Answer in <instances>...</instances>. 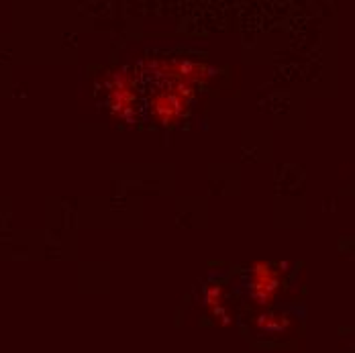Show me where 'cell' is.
Here are the masks:
<instances>
[{
	"instance_id": "1",
	"label": "cell",
	"mask_w": 355,
	"mask_h": 353,
	"mask_svg": "<svg viewBox=\"0 0 355 353\" xmlns=\"http://www.w3.org/2000/svg\"><path fill=\"white\" fill-rule=\"evenodd\" d=\"M257 268H259V270H253V276H255V280H253V292H255V294L261 292V294H263L261 300L266 302V300L272 298L278 280H276V274H274L266 264H259ZM263 302H261V304H263Z\"/></svg>"
}]
</instances>
